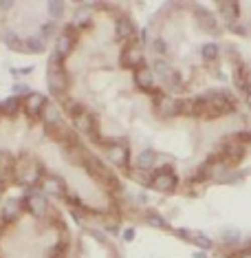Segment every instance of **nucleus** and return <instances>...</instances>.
Returning a JSON list of instances; mask_svg holds the SVG:
<instances>
[{
	"label": "nucleus",
	"mask_w": 251,
	"mask_h": 258,
	"mask_svg": "<svg viewBox=\"0 0 251 258\" xmlns=\"http://www.w3.org/2000/svg\"><path fill=\"white\" fill-rule=\"evenodd\" d=\"M104 227H106V232H110V234H119V221L117 219L104 216Z\"/></svg>",
	"instance_id": "nucleus-41"
},
{
	"label": "nucleus",
	"mask_w": 251,
	"mask_h": 258,
	"mask_svg": "<svg viewBox=\"0 0 251 258\" xmlns=\"http://www.w3.org/2000/svg\"><path fill=\"white\" fill-rule=\"evenodd\" d=\"M68 249H71V240H57V243L51 247L49 258H68Z\"/></svg>",
	"instance_id": "nucleus-28"
},
{
	"label": "nucleus",
	"mask_w": 251,
	"mask_h": 258,
	"mask_svg": "<svg viewBox=\"0 0 251 258\" xmlns=\"http://www.w3.org/2000/svg\"><path fill=\"white\" fill-rule=\"evenodd\" d=\"M145 223H148L150 227H156V230H168V221L163 219V216L156 212V210H148V212H145Z\"/></svg>",
	"instance_id": "nucleus-26"
},
{
	"label": "nucleus",
	"mask_w": 251,
	"mask_h": 258,
	"mask_svg": "<svg viewBox=\"0 0 251 258\" xmlns=\"http://www.w3.org/2000/svg\"><path fill=\"white\" fill-rule=\"evenodd\" d=\"M81 168H84L86 172H89V177H91L93 181H97V183L102 185V187L115 177V172L106 166V163H104L102 157L93 155V152H89V157H86V161H84V166H81Z\"/></svg>",
	"instance_id": "nucleus-7"
},
{
	"label": "nucleus",
	"mask_w": 251,
	"mask_h": 258,
	"mask_svg": "<svg viewBox=\"0 0 251 258\" xmlns=\"http://www.w3.org/2000/svg\"><path fill=\"white\" fill-rule=\"evenodd\" d=\"M46 84L55 97H64L71 89V75L66 71H46Z\"/></svg>",
	"instance_id": "nucleus-10"
},
{
	"label": "nucleus",
	"mask_w": 251,
	"mask_h": 258,
	"mask_svg": "<svg viewBox=\"0 0 251 258\" xmlns=\"http://www.w3.org/2000/svg\"><path fill=\"white\" fill-rule=\"evenodd\" d=\"M49 71H64V67H66V57L60 55L57 51H51L49 55Z\"/></svg>",
	"instance_id": "nucleus-34"
},
{
	"label": "nucleus",
	"mask_w": 251,
	"mask_h": 258,
	"mask_svg": "<svg viewBox=\"0 0 251 258\" xmlns=\"http://www.w3.org/2000/svg\"><path fill=\"white\" fill-rule=\"evenodd\" d=\"M223 240H225L227 245H229V243H236V240H238V232H236V230L225 232V234H223Z\"/></svg>",
	"instance_id": "nucleus-43"
},
{
	"label": "nucleus",
	"mask_w": 251,
	"mask_h": 258,
	"mask_svg": "<svg viewBox=\"0 0 251 258\" xmlns=\"http://www.w3.org/2000/svg\"><path fill=\"white\" fill-rule=\"evenodd\" d=\"M44 166L40 163L36 157H16V166H14V181L18 185L25 187H38L40 181L44 179Z\"/></svg>",
	"instance_id": "nucleus-1"
},
{
	"label": "nucleus",
	"mask_w": 251,
	"mask_h": 258,
	"mask_svg": "<svg viewBox=\"0 0 251 258\" xmlns=\"http://www.w3.org/2000/svg\"><path fill=\"white\" fill-rule=\"evenodd\" d=\"M163 82H165V86H168V89H170V91H181V89H183V86H185L183 75H181V73L177 71V69H172V73L168 75V78L163 80Z\"/></svg>",
	"instance_id": "nucleus-30"
},
{
	"label": "nucleus",
	"mask_w": 251,
	"mask_h": 258,
	"mask_svg": "<svg viewBox=\"0 0 251 258\" xmlns=\"http://www.w3.org/2000/svg\"><path fill=\"white\" fill-rule=\"evenodd\" d=\"M244 155H247V144L238 142L236 137H227L225 142L216 148V152H214L216 159H223L229 168L238 166V163L244 159Z\"/></svg>",
	"instance_id": "nucleus-3"
},
{
	"label": "nucleus",
	"mask_w": 251,
	"mask_h": 258,
	"mask_svg": "<svg viewBox=\"0 0 251 258\" xmlns=\"http://www.w3.org/2000/svg\"><path fill=\"white\" fill-rule=\"evenodd\" d=\"M218 9L223 11V16L227 18V22L238 20V16H240V5H238V3H218Z\"/></svg>",
	"instance_id": "nucleus-25"
},
{
	"label": "nucleus",
	"mask_w": 251,
	"mask_h": 258,
	"mask_svg": "<svg viewBox=\"0 0 251 258\" xmlns=\"http://www.w3.org/2000/svg\"><path fill=\"white\" fill-rule=\"evenodd\" d=\"M20 205L33 219H46V216L51 214V210H53V208H49V199H46L38 187H31V190L20 199Z\"/></svg>",
	"instance_id": "nucleus-4"
},
{
	"label": "nucleus",
	"mask_w": 251,
	"mask_h": 258,
	"mask_svg": "<svg viewBox=\"0 0 251 258\" xmlns=\"http://www.w3.org/2000/svg\"><path fill=\"white\" fill-rule=\"evenodd\" d=\"M203 95H205V113H203L205 121L220 119V117L236 110V99L229 91H207Z\"/></svg>",
	"instance_id": "nucleus-2"
},
{
	"label": "nucleus",
	"mask_w": 251,
	"mask_h": 258,
	"mask_svg": "<svg viewBox=\"0 0 251 258\" xmlns=\"http://www.w3.org/2000/svg\"><path fill=\"white\" fill-rule=\"evenodd\" d=\"M115 36L119 40H124V42L137 38V29H135V25H132V20L128 18V16H117L115 18Z\"/></svg>",
	"instance_id": "nucleus-14"
},
{
	"label": "nucleus",
	"mask_w": 251,
	"mask_h": 258,
	"mask_svg": "<svg viewBox=\"0 0 251 258\" xmlns=\"http://www.w3.org/2000/svg\"><path fill=\"white\" fill-rule=\"evenodd\" d=\"M119 64L121 69H130V71H137V69L145 67V60H143V42L141 40H128L124 44L119 53Z\"/></svg>",
	"instance_id": "nucleus-5"
},
{
	"label": "nucleus",
	"mask_w": 251,
	"mask_h": 258,
	"mask_svg": "<svg viewBox=\"0 0 251 258\" xmlns=\"http://www.w3.org/2000/svg\"><path fill=\"white\" fill-rule=\"evenodd\" d=\"M64 110H66L68 117H71V119H73V117H77L79 113H84L86 106H84V104H81V102H77V99L66 97V99H64Z\"/></svg>",
	"instance_id": "nucleus-32"
},
{
	"label": "nucleus",
	"mask_w": 251,
	"mask_h": 258,
	"mask_svg": "<svg viewBox=\"0 0 251 258\" xmlns=\"http://www.w3.org/2000/svg\"><path fill=\"white\" fill-rule=\"evenodd\" d=\"M14 7V3H0V9H11Z\"/></svg>",
	"instance_id": "nucleus-48"
},
{
	"label": "nucleus",
	"mask_w": 251,
	"mask_h": 258,
	"mask_svg": "<svg viewBox=\"0 0 251 258\" xmlns=\"http://www.w3.org/2000/svg\"><path fill=\"white\" fill-rule=\"evenodd\" d=\"M238 86H251V80H249V64H247V62H240V64H238Z\"/></svg>",
	"instance_id": "nucleus-36"
},
{
	"label": "nucleus",
	"mask_w": 251,
	"mask_h": 258,
	"mask_svg": "<svg viewBox=\"0 0 251 258\" xmlns=\"http://www.w3.org/2000/svg\"><path fill=\"white\" fill-rule=\"evenodd\" d=\"M46 11H49L51 18L57 20V18H62L64 11H66V3H64V0H51V3L46 5Z\"/></svg>",
	"instance_id": "nucleus-33"
},
{
	"label": "nucleus",
	"mask_w": 251,
	"mask_h": 258,
	"mask_svg": "<svg viewBox=\"0 0 251 258\" xmlns=\"http://www.w3.org/2000/svg\"><path fill=\"white\" fill-rule=\"evenodd\" d=\"M46 106V97L42 93H29V95L22 99V110H25V115L29 119H38L40 115H42V108Z\"/></svg>",
	"instance_id": "nucleus-12"
},
{
	"label": "nucleus",
	"mask_w": 251,
	"mask_h": 258,
	"mask_svg": "<svg viewBox=\"0 0 251 258\" xmlns=\"http://www.w3.org/2000/svg\"><path fill=\"white\" fill-rule=\"evenodd\" d=\"M156 78H161V80H165L168 75L172 73V64L165 60V57H154V62H152V69H150Z\"/></svg>",
	"instance_id": "nucleus-24"
},
{
	"label": "nucleus",
	"mask_w": 251,
	"mask_h": 258,
	"mask_svg": "<svg viewBox=\"0 0 251 258\" xmlns=\"http://www.w3.org/2000/svg\"><path fill=\"white\" fill-rule=\"evenodd\" d=\"M57 33V22L55 20H51V22H46V25H42V29H40V33L38 36L46 40V38H51V36H55Z\"/></svg>",
	"instance_id": "nucleus-38"
},
{
	"label": "nucleus",
	"mask_w": 251,
	"mask_h": 258,
	"mask_svg": "<svg viewBox=\"0 0 251 258\" xmlns=\"http://www.w3.org/2000/svg\"><path fill=\"white\" fill-rule=\"evenodd\" d=\"M201 55H203V60H205V62H216L220 57V46L216 42H207L201 49Z\"/></svg>",
	"instance_id": "nucleus-29"
},
{
	"label": "nucleus",
	"mask_w": 251,
	"mask_h": 258,
	"mask_svg": "<svg viewBox=\"0 0 251 258\" xmlns=\"http://www.w3.org/2000/svg\"><path fill=\"white\" fill-rule=\"evenodd\" d=\"M22 110V99L20 97H7L5 102H0V115L5 117H16Z\"/></svg>",
	"instance_id": "nucleus-19"
},
{
	"label": "nucleus",
	"mask_w": 251,
	"mask_h": 258,
	"mask_svg": "<svg viewBox=\"0 0 251 258\" xmlns=\"http://www.w3.org/2000/svg\"><path fill=\"white\" fill-rule=\"evenodd\" d=\"M154 166H156V150H152V148H145L135 157L137 170H148V172H152Z\"/></svg>",
	"instance_id": "nucleus-17"
},
{
	"label": "nucleus",
	"mask_w": 251,
	"mask_h": 258,
	"mask_svg": "<svg viewBox=\"0 0 251 258\" xmlns=\"http://www.w3.org/2000/svg\"><path fill=\"white\" fill-rule=\"evenodd\" d=\"M29 93H33L31 89H29V84H25V82H20V84H16L14 86V97H20V99H25Z\"/></svg>",
	"instance_id": "nucleus-40"
},
{
	"label": "nucleus",
	"mask_w": 251,
	"mask_h": 258,
	"mask_svg": "<svg viewBox=\"0 0 251 258\" xmlns=\"http://www.w3.org/2000/svg\"><path fill=\"white\" fill-rule=\"evenodd\" d=\"M196 22H198V27L203 29V31H212L216 33L218 31V20H216V16L214 14H209V11L205 9H196Z\"/></svg>",
	"instance_id": "nucleus-18"
},
{
	"label": "nucleus",
	"mask_w": 251,
	"mask_h": 258,
	"mask_svg": "<svg viewBox=\"0 0 251 258\" xmlns=\"http://www.w3.org/2000/svg\"><path fill=\"white\" fill-rule=\"evenodd\" d=\"M154 113L161 119H170V117L181 115V99H177L174 95H168V93H161L154 99Z\"/></svg>",
	"instance_id": "nucleus-9"
},
{
	"label": "nucleus",
	"mask_w": 251,
	"mask_h": 258,
	"mask_svg": "<svg viewBox=\"0 0 251 258\" xmlns=\"http://www.w3.org/2000/svg\"><path fill=\"white\" fill-rule=\"evenodd\" d=\"M73 128H75V133L84 135V137L91 139L93 144H97V146L106 144L102 139V135H99V126H97L95 115L89 113V110H84V113H79L77 117H73Z\"/></svg>",
	"instance_id": "nucleus-6"
},
{
	"label": "nucleus",
	"mask_w": 251,
	"mask_h": 258,
	"mask_svg": "<svg viewBox=\"0 0 251 258\" xmlns=\"http://www.w3.org/2000/svg\"><path fill=\"white\" fill-rule=\"evenodd\" d=\"M22 212V205H20V199H7L0 208V221L5 225H11V223L18 221V216Z\"/></svg>",
	"instance_id": "nucleus-15"
},
{
	"label": "nucleus",
	"mask_w": 251,
	"mask_h": 258,
	"mask_svg": "<svg viewBox=\"0 0 251 258\" xmlns=\"http://www.w3.org/2000/svg\"><path fill=\"white\" fill-rule=\"evenodd\" d=\"M190 243L196 245L198 249H212L214 247V240L205 236L203 232H190Z\"/></svg>",
	"instance_id": "nucleus-27"
},
{
	"label": "nucleus",
	"mask_w": 251,
	"mask_h": 258,
	"mask_svg": "<svg viewBox=\"0 0 251 258\" xmlns=\"http://www.w3.org/2000/svg\"><path fill=\"white\" fill-rule=\"evenodd\" d=\"M152 51H154V57H165L168 53V44L163 38H154L152 40Z\"/></svg>",
	"instance_id": "nucleus-37"
},
{
	"label": "nucleus",
	"mask_w": 251,
	"mask_h": 258,
	"mask_svg": "<svg viewBox=\"0 0 251 258\" xmlns=\"http://www.w3.org/2000/svg\"><path fill=\"white\" fill-rule=\"evenodd\" d=\"M3 42L7 44L11 51H20V53H25V40H22L18 33H14V31H5V33H3Z\"/></svg>",
	"instance_id": "nucleus-23"
},
{
	"label": "nucleus",
	"mask_w": 251,
	"mask_h": 258,
	"mask_svg": "<svg viewBox=\"0 0 251 258\" xmlns=\"http://www.w3.org/2000/svg\"><path fill=\"white\" fill-rule=\"evenodd\" d=\"M102 148H104V157H106L108 163H113V166H117V168L130 170V150H128L126 144H121V142H106Z\"/></svg>",
	"instance_id": "nucleus-8"
},
{
	"label": "nucleus",
	"mask_w": 251,
	"mask_h": 258,
	"mask_svg": "<svg viewBox=\"0 0 251 258\" xmlns=\"http://www.w3.org/2000/svg\"><path fill=\"white\" fill-rule=\"evenodd\" d=\"M89 234H91V236L97 240L99 245H110V243H108V238H106V234H104V232H99V230H95V227H91Z\"/></svg>",
	"instance_id": "nucleus-42"
},
{
	"label": "nucleus",
	"mask_w": 251,
	"mask_h": 258,
	"mask_svg": "<svg viewBox=\"0 0 251 258\" xmlns=\"http://www.w3.org/2000/svg\"><path fill=\"white\" fill-rule=\"evenodd\" d=\"M156 192H163V195H172L179 187V177L177 172H165V174H154L152 177V185Z\"/></svg>",
	"instance_id": "nucleus-13"
},
{
	"label": "nucleus",
	"mask_w": 251,
	"mask_h": 258,
	"mask_svg": "<svg viewBox=\"0 0 251 258\" xmlns=\"http://www.w3.org/2000/svg\"><path fill=\"white\" fill-rule=\"evenodd\" d=\"M38 190L42 192L44 197H57V199L66 197V183H64V179H60L57 174H44Z\"/></svg>",
	"instance_id": "nucleus-11"
},
{
	"label": "nucleus",
	"mask_w": 251,
	"mask_h": 258,
	"mask_svg": "<svg viewBox=\"0 0 251 258\" xmlns=\"http://www.w3.org/2000/svg\"><path fill=\"white\" fill-rule=\"evenodd\" d=\"M75 40L73 38H68L66 33H60V36H57V40H55V49L53 51H57V53L60 55H64V57H68L73 53V49H75Z\"/></svg>",
	"instance_id": "nucleus-21"
},
{
	"label": "nucleus",
	"mask_w": 251,
	"mask_h": 258,
	"mask_svg": "<svg viewBox=\"0 0 251 258\" xmlns=\"http://www.w3.org/2000/svg\"><path fill=\"white\" fill-rule=\"evenodd\" d=\"M135 84L137 89H141L145 93H154V73L148 67H141L135 71Z\"/></svg>",
	"instance_id": "nucleus-16"
},
{
	"label": "nucleus",
	"mask_w": 251,
	"mask_h": 258,
	"mask_svg": "<svg viewBox=\"0 0 251 258\" xmlns=\"http://www.w3.org/2000/svg\"><path fill=\"white\" fill-rule=\"evenodd\" d=\"M227 29L233 33H238V36H249V25H242V22H238V20L227 22Z\"/></svg>",
	"instance_id": "nucleus-39"
},
{
	"label": "nucleus",
	"mask_w": 251,
	"mask_h": 258,
	"mask_svg": "<svg viewBox=\"0 0 251 258\" xmlns=\"http://www.w3.org/2000/svg\"><path fill=\"white\" fill-rule=\"evenodd\" d=\"M73 25L79 29V31H84V29H89L93 25V16L89 14V11H77L73 18Z\"/></svg>",
	"instance_id": "nucleus-35"
},
{
	"label": "nucleus",
	"mask_w": 251,
	"mask_h": 258,
	"mask_svg": "<svg viewBox=\"0 0 251 258\" xmlns=\"http://www.w3.org/2000/svg\"><path fill=\"white\" fill-rule=\"evenodd\" d=\"M46 51V42L42 38L38 36V33H33V36H29L25 40V53H44Z\"/></svg>",
	"instance_id": "nucleus-22"
},
{
	"label": "nucleus",
	"mask_w": 251,
	"mask_h": 258,
	"mask_svg": "<svg viewBox=\"0 0 251 258\" xmlns=\"http://www.w3.org/2000/svg\"><path fill=\"white\" fill-rule=\"evenodd\" d=\"M174 234H177L179 238H183V240H190V230H183V227H177V230H172Z\"/></svg>",
	"instance_id": "nucleus-45"
},
{
	"label": "nucleus",
	"mask_w": 251,
	"mask_h": 258,
	"mask_svg": "<svg viewBox=\"0 0 251 258\" xmlns=\"http://www.w3.org/2000/svg\"><path fill=\"white\" fill-rule=\"evenodd\" d=\"M42 121H44V126H55V124H60L62 121V113H60V108L55 106V104H49L46 102V106L42 108Z\"/></svg>",
	"instance_id": "nucleus-20"
},
{
	"label": "nucleus",
	"mask_w": 251,
	"mask_h": 258,
	"mask_svg": "<svg viewBox=\"0 0 251 258\" xmlns=\"http://www.w3.org/2000/svg\"><path fill=\"white\" fill-rule=\"evenodd\" d=\"M5 227H7V225H5V223L0 221V236H3V234H5Z\"/></svg>",
	"instance_id": "nucleus-49"
},
{
	"label": "nucleus",
	"mask_w": 251,
	"mask_h": 258,
	"mask_svg": "<svg viewBox=\"0 0 251 258\" xmlns=\"http://www.w3.org/2000/svg\"><path fill=\"white\" fill-rule=\"evenodd\" d=\"M231 258H251V256H249V247H244V249H240V251H238V254H233Z\"/></svg>",
	"instance_id": "nucleus-46"
},
{
	"label": "nucleus",
	"mask_w": 251,
	"mask_h": 258,
	"mask_svg": "<svg viewBox=\"0 0 251 258\" xmlns=\"http://www.w3.org/2000/svg\"><path fill=\"white\" fill-rule=\"evenodd\" d=\"M135 227H126V230H124V234H121V238H124L126 240V243H130V240H135Z\"/></svg>",
	"instance_id": "nucleus-44"
},
{
	"label": "nucleus",
	"mask_w": 251,
	"mask_h": 258,
	"mask_svg": "<svg viewBox=\"0 0 251 258\" xmlns=\"http://www.w3.org/2000/svg\"><path fill=\"white\" fill-rule=\"evenodd\" d=\"M130 177L135 179L139 185H143V187H150V185H152V172H148V170H137V168H132V170H130Z\"/></svg>",
	"instance_id": "nucleus-31"
},
{
	"label": "nucleus",
	"mask_w": 251,
	"mask_h": 258,
	"mask_svg": "<svg viewBox=\"0 0 251 258\" xmlns=\"http://www.w3.org/2000/svg\"><path fill=\"white\" fill-rule=\"evenodd\" d=\"M194 258H209L205 251H194Z\"/></svg>",
	"instance_id": "nucleus-47"
}]
</instances>
